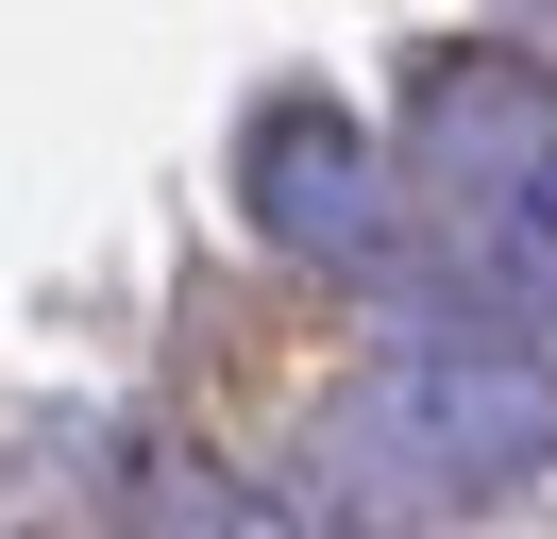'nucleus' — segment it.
<instances>
[{
    "label": "nucleus",
    "instance_id": "nucleus-1",
    "mask_svg": "<svg viewBox=\"0 0 557 539\" xmlns=\"http://www.w3.org/2000/svg\"><path fill=\"white\" fill-rule=\"evenodd\" d=\"M338 455H372L406 505L523 489V472L557 455V371L541 354H473V337H422V354H388L372 388L338 404Z\"/></svg>",
    "mask_w": 557,
    "mask_h": 539
},
{
    "label": "nucleus",
    "instance_id": "nucleus-2",
    "mask_svg": "<svg viewBox=\"0 0 557 539\" xmlns=\"http://www.w3.org/2000/svg\"><path fill=\"white\" fill-rule=\"evenodd\" d=\"M237 186H253V220L287 253H388V168H372V135L338 101H271L253 152H237Z\"/></svg>",
    "mask_w": 557,
    "mask_h": 539
}]
</instances>
